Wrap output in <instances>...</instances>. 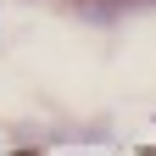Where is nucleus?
<instances>
[{"instance_id": "1", "label": "nucleus", "mask_w": 156, "mask_h": 156, "mask_svg": "<svg viewBox=\"0 0 156 156\" xmlns=\"http://www.w3.org/2000/svg\"><path fill=\"white\" fill-rule=\"evenodd\" d=\"M78 23H89V28H117V23H128V17H140V11H156V0H67Z\"/></svg>"}]
</instances>
